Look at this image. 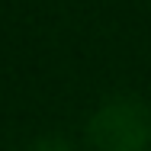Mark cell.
Here are the masks:
<instances>
[{"label": "cell", "mask_w": 151, "mask_h": 151, "mask_svg": "<svg viewBox=\"0 0 151 151\" xmlns=\"http://www.w3.org/2000/svg\"><path fill=\"white\" fill-rule=\"evenodd\" d=\"M90 135L100 151H142L151 135L148 109L135 100H116L96 113Z\"/></svg>", "instance_id": "obj_1"}]
</instances>
